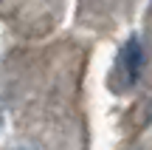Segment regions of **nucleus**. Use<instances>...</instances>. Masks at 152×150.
<instances>
[{
    "instance_id": "f257e3e1",
    "label": "nucleus",
    "mask_w": 152,
    "mask_h": 150,
    "mask_svg": "<svg viewBox=\"0 0 152 150\" xmlns=\"http://www.w3.org/2000/svg\"><path fill=\"white\" fill-rule=\"evenodd\" d=\"M141 65H144V51H141V43L132 37L130 43L124 45L121 60H118V71H121V77H124L127 88H132V85L138 82V77H141Z\"/></svg>"
}]
</instances>
